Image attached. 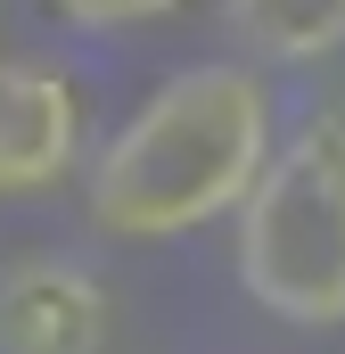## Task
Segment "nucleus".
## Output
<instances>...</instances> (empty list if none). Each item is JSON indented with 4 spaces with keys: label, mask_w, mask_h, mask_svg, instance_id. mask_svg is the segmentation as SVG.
<instances>
[{
    "label": "nucleus",
    "mask_w": 345,
    "mask_h": 354,
    "mask_svg": "<svg viewBox=\"0 0 345 354\" xmlns=\"http://www.w3.org/2000/svg\"><path fill=\"white\" fill-rule=\"evenodd\" d=\"M230 272L288 330H345V107L271 140L263 174L230 206Z\"/></svg>",
    "instance_id": "nucleus-2"
},
{
    "label": "nucleus",
    "mask_w": 345,
    "mask_h": 354,
    "mask_svg": "<svg viewBox=\"0 0 345 354\" xmlns=\"http://www.w3.org/2000/svg\"><path fill=\"white\" fill-rule=\"evenodd\" d=\"M222 25L255 66H313L345 50V0H222Z\"/></svg>",
    "instance_id": "nucleus-5"
},
{
    "label": "nucleus",
    "mask_w": 345,
    "mask_h": 354,
    "mask_svg": "<svg viewBox=\"0 0 345 354\" xmlns=\"http://www.w3.org/2000/svg\"><path fill=\"white\" fill-rule=\"evenodd\" d=\"M83 165V99L41 58H0V198H41Z\"/></svg>",
    "instance_id": "nucleus-3"
},
{
    "label": "nucleus",
    "mask_w": 345,
    "mask_h": 354,
    "mask_svg": "<svg viewBox=\"0 0 345 354\" xmlns=\"http://www.w3.org/2000/svg\"><path fill=\"white\" fill-rule=\"evenodd\" d=\"M75 33H140V25H165L181 0H50Z\"/></svg>",
    "instance_id": "nucleus-6"
},
{
    "label": "nucleus",
    "mask_w": 345,
    "mask_h": 354,
    "mask_svg": "<svg viewBox=\"0 0 345 354\" xmlns=\"http://www.w3.org/2000/svg\"><path fill=\"white\" fill-rule=\"evenodd\" d=\"M271 140V83L247 58L181 66L90 157V223L107 239H189L206 223H230Z\"/></svg>",
    "instance_id": "nucleus-1"
},
{
    "label": "nucleus",
    "mask_w": 345,
    "mask_h": 354,
    "mask_svg": "<svg viewBox=\"0 0 345 354\" xmlns=\"http://www.w3.org/2000/svg\"><path fill=\"white\" fill-rule=\"evenodd\" d=\"M115 305L83 264L25 256L0 272V354H107Z\"/></svg>",
    "instance_id": "nucleus-4"
}]
</instances>
